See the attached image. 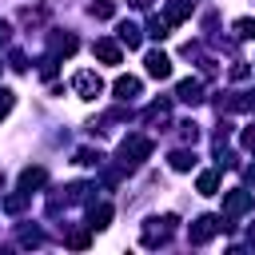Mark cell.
Segmentation results:
<instances>
[{
	"mask_svg": "<svg viewBox=\"0 0 255 255\" xmlns=\"http://www.w3.org/2000/svg\"><path fill=\"white\" fill-rule=\"evenodd\" d=\"M215 187H219V175H215V171H203V175H199V191H203V195H215Z\"/></svg>",
	"mask_w": 255,
	"mask_h": 255,
	"instance_id": "obj_13",
	"label": "cell"
},
{
	"mask_svg": "<svg viewBox=\"0 0 255 255\" xmlns=\"http://www.w3.org/2000/svg\"><path fill=\"white\" fill-rule=\"evenodd\" d=\"M199 92H203L199 80H183V84H179V100H183V104H199V100H203Z\"/></svg>",
	"mask_w": 255,
	"mask_h": 255,
	"instance_id": "obj_9",
	"label": "cell"
},
{
	"mask_svg": "<svg viewBox=\"0 0 255 255\" xmlns=\"http://www.w3.org/2000/svg\"><path fill=\"white\" fill-rule=\"evenodd\" d=\"M12 104H16V96H12L8 88H0V120H4L8 112H12Z\"/></svg>",
	"mask_w": 255,
	"mask_h": 255,
	"instance_id": "obj_17",
	"label": "cell"
},
{
	"mask_svg": "<svg viewBox=\"0 0 255 255\" xmlns=\"http://www.w3.org/2000/svg\"><path fill=\"white\" fill-rule=\"evenodd\" d=\"M108 219H112V207H108V203L92 211V227H108Z\"/></svg>",
	"mask_w": 255,
	"mask_h": 255,
	"instance_id": "obj_15",
	"label": "cell"
},
{
	"mask_svg": "<svg viewBox=\"0 0 255 255\" xmlns=\"http://www.w3.org/2000/svg\"><path fill=\"white\" fill-rule=\"evenodd\" d=\"M147 151H151V139H143V135H131V139H124V147H120L124 163H139Z\"/></svg>",
	"mask_w": 255,
	"mask_h": 255,
	"instance_id": "obj_2",
	"label": "cell"
},
{
	"mask_svg": "<svg viewBox=\"0 0 255 255\" xmlns=\"http://www.w3.org/2000/svg\"><path fill=\"white\" fill-rule=\"evenodd\" d=\"M143 64H147V76H151V80H167V76H171V60H167L163 52H147Z\"/></svg>",
	"mask_w": 255,
	"mask_h": 255,
	"instance_id": "obj_3",
	"label": "cell"
},
{
	"mask_svg": "<svg viewBox=\"0 0 255 255\" xmlns=\"http://www.w3.org/2000/svg\"><path fill=\"white\" fill-rule=\"evenodd\" d=\"M247 207H251V195H247V191H231V195L223 199V211H227V215H243Z\"/></svg>",
	"mask_w": 255,
	"mask_h": 255,
	"instance_id": "obj_5",
	"label": "cell"
},
{
	"mask_svg": "<svg viewBox=\"0 0 255 255\" xmlns=\"http://www.w3.org/2000/svg\"><path fill=\"white\" fill-rule=\"evenodd\" d=\"M116 96H120V100H135V96H139V80H135V76H120V80H116Z\"/></svg>",
	"mask_w": 255,
	"mask_h": 255,
	"instance_id": "obj_7",
	"label": "cell"
},
{
	"mask_svg": "<svg viewBox=\"0 0 255 255\" xmlns=\"http://www.w3.org/2000/svg\"><path fill=\"white\" fill-rule=\"evenodd\" d=\"M131 4H135V8H147V4H151V0H131Z\"/></svg>",
	"mask_w": 255,
	"mask_h": 255,
	"instance_id": "obj_20",
	"label": "cell"
},
{
	"mask_svg": "<svg viewBox=\"0 0 255 255\" xmlns=\"http://www.w3.org/2000/svg\"><path fill=\"white\" fill-rule=\"evenodd\" d=\"M96 56H100L104 64H120V44H112V40H96Z\"/></svg>",
	"mask_w": 255,
	"mask_h": 255,
	"instance_id": "obj_8",
	"label": "cell"
},
{
	"mask_svg": "<svg viewBox=\"0 0 255 255\" xmlns=\"http://www.w3.org/2000/svg\"><path fill=\"white\" fill-rule=\"evenodd\" d=\"M20 183H24V187H40V183H44V167H28V171L20 175Z\"/></svg>",
	"mask_w": 255,
	"mask_h": 255,
	"instance_id": "obj_12",
	"label": "cell"
},
{
	"mask_svg": "<svg viewBox=\"0 0 255 255\" xmlns=\"http://www.w3.org/2000/svg\"><path fill=\"white\" fill-rule=\"evenodd\" d=\"M191 163H195V159H191L187 151H175V155H171V167H175V171H187Z\"/></svg>",
	"mask_w": 255,
	"mask_h": 255,
	"instance_id": "obj_16",
	"label": "cell"
},
{
	"mask_svg": "<svg viewBox=\"0 0 255 255\" xmlns=\"http://www.w3.org/2000/svg\"><path fill=\"white\" fill-rule=\"evenodd\" d=\"M243 143H247V147H255V128H247V131H243Z\"/></svg>",
	"mask_w": 255,
	"mask_h": 255,
	"instance_id": "obj_18",
	"label": "cell"
},
{
	"mask_svg": "<svg viewBox=\"0 0 255 255\" xmlns=\"http://www.w3.org/2000/svg\"><path fill=\"white\" fill-rule=\"evenodd\" d=\"M120 40H124L128 48H139V28H135V24H124V28H120Z\"/></svg>",
	"mask_w": 255,
	"mask_h": 255,
	"instance_id": "obj_11",
	"label": "cell"
},
{
	"mask_svg": "<svg viewBox=\"0 0 255 255\" xmlns=\"http://www.w3.org/2000/svg\"><path fill=\"white\" fill-rule=\"evenodd\" d=\"M187 16H191V0H171L167 12H163L167 24H179V20H187Z\"/></svg>",
	"mask_w": 255,
	"mask_h": 255,
	"instance_id": "obj_6",
	"label": "cell"
},
{
	"mask_svg": "<svg viewBox=\"0 0 255 255\" xmlns=\"http://www.w3.org/2000/svg\"><path fill=\"white\" fill-rule=\"evenodd\" d=\"M235 36H239V40H255V20H251V16L235 20Z\"/></svg>",
	"mask_w": 255,
	"mask_h": 255,
	"instance_id": "obj_10",
	"label": "cell"
},
{
	"mask_svg": "<svg viewBox=\"0 0 255 255\" xmlns=\"http://www.w3.org/2000/svg\"><path fill=\"white\" fill-rule=\"evenodd\" d=\"M72 88L80 92V100H96V96L104 92V80H100L96 72H76V80H72Z\"/></svg>",
	"mask_w": 255,
	"mask_h": 255,
	"instance_id": "obj_1",
	"label": "cell"
},
{
	"mask_svg": "<svg viewBox=\"0 0 255 255\" xmlns=\"http://www.w3.org/2000/svg\"><path fill=\"white\" fill-rule=\"evenodd\" d=\"M0 44H8V24L0 20Z\"/></svg>",
	"mask_w": 255,
	"mask_h": 255,
	"instance_id": "obj_19",
	"label": "cell"
},
{
	"mask_svg": "<svg viewBox=\"0 0 255 255\" xmlns=\"http://www.w3.org/2000/svg\"><path fill=\"white\" fill-rule=\"evenodd\" d=\"M92 16H100V20H112V16H116V4H112V0H100V4H92Z\"/></svg>",
	"mask_w": 255,
	"mask_h": 255,
	"instance_id": "obj_14",
	"label": "cell"
},
{
	"mask_svg": "<svg viewBox=\"0 0 255 255\" xmlns=\"http://www.w3.org/2000/svg\"><path fill=\"white\" fill-rule=\"evenodd\" d=\"M219 227H223V223H219L215 215H203V219H199V227H191V243H207Z\"/></svg>",
	"mask_w": 255,
	"mask_h": 255,
	"instance_id": "obj_4",
	"label": "cell"
}]
</instances>
